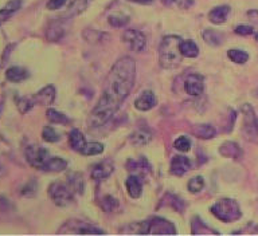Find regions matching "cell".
I'll return each mask as SVG.
<instances>
[{
    "label": "cell",
    "instance_id": "4316f807",
    "mask_svg": "<svg viewBox=\"0 0 258 236\" xmlns=\"http://www.w3.org/2000/svg\"><path fill=\"white\" fill-rule=\"evenodd\" d=\"M126 168H128V171H131V172H133V171H136V176H139V175H143V176H145V173L149 172V165L148 163L145 160H141V161H135V160H129L128 164H126Z\"/></svg>",
    "mask_w": 258,
    "mask_h": 236
},
{
    "label": "cell",
    "instance_id": "3957f363",
    "mask_svg": "<svg viewBox=\"0 0 258 236\" xmlns=\"http://www.w3.org/2000/svg\"><path fill=\"white\" fill-rule=\"evenodd\" d=\"M214 216L223 223H233L239 220L242 217V212L239 205L233 199H221L210 208Z\"/></svg>",
    "mask_w": 258,
    "mask_h": 236
},
{
    "label": "cell",
    "instance_id": "f6af8a7d",
    "mask_svg": "<svg viewBox=\"0 0 258 236\" xmlns=\"http://www.w3.org/2000/svg\"><path fill=\"white\" fill-rule=\"evenodd\" d=\"M129 2H132V3H137V4H151L152 3V0H129Z\"/></svg>",
    "mask_w": 258,
    "mask_h": 236
},
{
    "label": "cell",
    "instance_id": "cb8c5ba5",
    "mask_svg": "<svg viewBox=\"0 0 258 236\" xmlns=\"http://www.w3.org/2000/svg\"><path fill=\"white\" fill-rule=\"evenodd\" d=\"M66 168H68V161L60 159V157H52V159H48L46 161L42 171H44V172H62Z\"/></svg>",
    "mask_w": 258,
    "mask_h": 236
},
{
    "label": "cell",
    "instance_id": "7c38bea8",
    "mask_svg": "<svg viewBox=\"0 0 258 236\" xmlns=\"http://www.w3.org/2000/svg\"><path fill=\"white\" fill-rule=\"evenodd\" d=\"M32 98L35 101V104L42 105V106H50L55 100V88L52 85H47L36 93Z\"/></svg>",
    "mask_w": 258,
    "mask_h": 236
},
{
    "label": "cell",
    "instance_id": "e575fe53",
    "mask_svg": "<svg viewBox=\"0 0 258 236\" xmlns=\"http://www.w3.org/2000/svg\"><path fill=\"white\" fill-rule=\"evenodd\" d=\"M34 105H35L34 98H18V101H16L18 110H19L22 114H26L27 112H30Z\"/></svg>",
    "mask_w": 258,
    "mask_h": 236
},
{
    "label": "cell",
    "instance_id": "f1b7e54d",
    "mask_svg": "<svg viewBox=\"0 0 258 236\" xmlns=\"http://www.w3.org/2000/svg\"><path fill=\"white\" fill-rule=\"evenodd\" d=\"M46 117H47V120L52 124H59V125H68L70 122L69 120V117H66L63 113H59L54 110V109H47V112H46Z\"/></svg>",
    "mask_w": 258,
    "mask_h": 236
},
{
    "label": "cell",
    "instance_id": "f546056e",
    "mask_svg": "<svg viewBox=\"0 0 258 236\" xmlns=\"http://www.w3.org/2000/svg\"><path fill=\"white\" fill-rule=\"evenodd\" d=\"M202 36H203L206 43L210 44V46H219V44H222V40H223V36L215 30H205Z\"/></svg>",
    "mask_w": 258,
    "mask_h": 236
},
{
    "label": "cell",
    "instance_id": "5b68a950",
    "mask_svg": "<svg viewBox=\"0 0 258 236\" xmlns=\"http://www.w3.org/2000/svg\"><path fill=\"white\" fill-rule=\"evenodd\" d=\"M58 233L59 235H66V233H76V235H105V231L102 228H98L97 225L86 223V221L69 220L58 229Z\"/></svg>",
    "mask_w": 258,
    "mask_h": 236
},
{
    "label": "cell",
    "instance_id": "8d00e7d4",
    "mask_svg": "<svg viewBox=\"0 0 258 236\" xmlns=\"http://www.w3.org/2000/svg\"><path fill=\"white\" fill-rule=\"evenodd\" d=\"M188 191L191 193H198L201 192L203 187H205V179L202 176H195L188 181Z\"/></svg>",
    "mask_w": 258,
    "mask_h": 236
},
{
    "label": "cell",
    "instance_id": "ab89813d",
    "mask_svg": "<svg viewBox=\"0 0 258 236\" xmlns=\"http://www.w3.org/2000/svg\"><path fill=\"white\" fill-rule=\"evenodd\" d=\"M169 199H171V201L168 203V205H171L175 211H177V212H183V209H184V203H183V200H180L179 197L173 196V195H168Z\"/></svg>",
    "mask_w": 258,
    "mask_h": 236
},
{
    "label": "cell",
    "instance_id": "ffe728a7",
    "mask_svg": "<svg viewBox=\"0 0 258 236\" xmlns=\"http://www.w3.org/2000/svg\"><path fill=\"white\" fill-rule=\"evenodd\" d=\"M230 14L229 6H219V7L213 8L209 14V19L213 24H222L225 23L227 16Z\"/></svg>",
    "mask_w": 258,
    "mask_h": 236
},
{
    "label": "cell",
    "instance_id": "d6986e66",
    "mask_svg": "<svg viewBox=\"0 0 258 236\" xmlns=\"http://www.w3.org/2000/svg\"><path fill=\"white\" fill-rule=\"evenodd\" d=\"M192 134L197 138H201V140H210V138H214L215 134H217V130L214 128L213 125L209 124H199L195 125L192 128Z\"/></svg>",
    "mask_w": 258,
    "mask_h": 236
},
{
    "label": "cell",
    "instance_id": "d590c367",
    "mask_svg": "<svg viewBox=\"0 0 258 236\" xmlns=\"http://www.w3.org/2000/svg\"><path fill=\"white\" fill-rule=\"evenodd\" d=\"M117 207H118V201H117V199L110 196V195L105 196L104 199L101 200V208L104 209L105 212H113Z\"/></svg>",
    "mask_w": 258,
    "mask_h": 236
},
{
    "label": "cell",
    "instance_id": "ac0fdd59",
    "mask_svg": "<svg viewBox=\"0 0 258 236\" xmlns=\"http://www.w3.org/2000/svg\"><path fill=\"white\" fill-rule=\"evenodd\" d=\"M129 140H131V144L135 146H144L152 140V133L149 132L148 129H137L131 134Z\"/></svg>",
    "mask_w": 258,
    "mask_h": 236
},
{
    "label": "cell",
    "instance_id": "bcb514c9",
    "mask_svg": "<svg viewBox=\"0 0 258 236\" xmlns=\"http://www.w3.org/2000/svg\"><path fill=\"white\" fill-rule=\"evenodd\" d=\"M176 2V0H161V3L164 4V6H171Z\"/></svg>",
    "mask_w": 258,
    "mask_h": 236
},
{
    "label": "cell",
    "instance_id": "277c9868",
    "mask_svg": "<svg viewBox=\"0 0 258 236\" xmlns=\"http://www.w3.org/2000/svg\"><path fill=\"white\" fill-rule=\"evenodd\" d=\"M136 232L141 235H176V228L171 221L163 217H153L149 221L139 224Z\"/></svg>",
    "mask_w": 258,
    "mask_h": 236
},
{
    "label": "cell",
    "instance_id": "74e56055",
    "mask_svg": "<svg viewBox=\"0 0 258 236\" xmlns=\"http://www.w3.org/2000/svg\"><path fill=\"white\" fill-rule=\"evenodd\" d=\"M42 138L46 142H56V141H59L60 136L55 132V129L51 128V126H44L43 130H42Z\"/></svg>",
    "mask_w": 258,
    "mask_h": 236
},
{
    "label": "cell",
    "instance_id": "7dc6e473",
    "mask_svg": "<svg viewBox=\"0 0 258 236\" xmlns=\"http://www.w3.org/2000/svg\"><path fill=\"white\" fill-rule=\"evenodd\" d=\"M257 133H258V118H257Z\"/></svg>",
    "mask_w": 258,
    "mask_h": 236
},
{
    "label": "cell",
    "instance_id": "f35d334b",
    "mask_svg": "<svg viewBox=\"0 0 258 236\" xmlns=\"http://www.w3.org/2000/svg\"><path fill=\"white\" fill-rule=\"evenodd\" d=\"M173 146H175L177 150H180V152H188L189 149H191V140L185 136L177 137L176 140H175V142H173Z\"/></svg>",
    "mask_w": 258,
    "mask_h": 236
},
{
    "label": "cell",
    "instance_id": "7402d4cb",
    "mask_svg": "<svg viewBox=\"0 0 258 236\" xmlns=\"http://www.w3.org/2000/svg\"><path fill=\"white\" fill-rule=\"evenodd\" d=\"M69 144H70L73 150L81 153L82 149L85 148V145H86V141H85L84 134L78 129H73L70 134H69Z\"/></svg>",
    "mask_w": 258,
    "mask_h": 236
},
{
    "label": "cell",
    "instance_id": "7bdbcfd3",
    "mask_svg": "<svg viewBox=\"0 0 258 236\" xmlns=\"http://www.w3.org/2000/svg\"><path fill=\"white\" fill-rule=\"evenodd\" d=\"M64 4H66V0H48L46 7L50 11H55V10H59L60 7H63Z\"/></svg>",
    "mask_w": 258,
    "mask_h": 236
},
{
    "label": "cell",
    "instance_id": "5bb4252c",
    "mask_svg": "<svg viewBox=\"0 0 258 236\" xmlns=\"http://www.w3.org/2000/svg\"><path fill=\"white\" fill-rule=\"evenodd\" d=\"M114 171V165L113 163H110L109 160L102 161L100 164H97L94 168L92 169V179L96 181H101L105 180V179H108L110 175Z\"/></svg>",
    "mask_w": 258,
    "mask_h": 236
},
{
    "label": "cell",
    "instance_id": "d6a6232c",
    "mask_svg": "<svg viewBox=\"0 0 258 236\" xmlns=\"http://www.w3.org/2000/svg\"><path fill=\"white\" fill-rule=\"evenodd\" d=\"M102 152H104V145L100 144V142H90V144L85 145L81 154H84V156H96V154H100Z\"/></svg>",
    "mask_w": 258,
    "mask_h": 236
},
{
    "label": "cell",
    "instance_id": "30bf717a",
    "mask_svg": "<svg viewBox=\"0 0 258 236\" xmlns=\"http://www.w3.org/2000/svg\"><path fill=\"white\" fill-rule=\"evenodd\" d=\"M89 2L90 0H69L66 11L60 15V18L62 19H72L74 16H78L88 8Z\"/></svg>",
    "mask_w": 258,
    "mask_h": 236
},
{
    "label": "cell",
    "instance_id": "2e32d148",
    "mask_svg": "<svg viewBox=\"0 0 258 236\" xmlns=\"http://www.w3.org/2000/svg\"><path fill=\"white\" fill-rule=\"evenodd\" d=\"M219 153L223 157L227 159H233V160H239L242 157V149L239 148V145L233 141H226L221 145L219 148Z\"/></svg>",
    "mask_w": 258,
    "mask_h": 236
},
{
    "label": "cell",
    "instance_id": "9c48e42d",
    "mask_svg": "<svg viewBox=\"0 0 258 236\" xmlns=\"http://www.w3.org/2000/svg\"><path fill=\"white\" fill-rule=\"evenodd\" d=\"M185 93L191 97H199L205 92V80L199 74H191L184 81Z\"/></svg>",
    "mask_w": 258,
    "mask_h": 236
},
{
    "label": "cell",
    "instance_id": "52a82bcc",
    "mask_svg": "<svg viewBox=\"0 0 258 236\" xmlns=\"http://www.w3.org/2000/svg\"><path fill=\"white\" fill-rule=\"evenodd\" d=\"M24 156L26 160L31 167L36 169H42L46 161L48 160V150L42 148V146H36V145H30L24 150Z\"/></svg>",
    "mask_w": 258,
    "mask_h": 236
},
{
    "label": "cell",
    "instance_id": "4fadbf2b",
    "mask_svg": "<svg viewBox=\"0 0 258 236\" xmlns=\"http://www.w3.org/2000/svg\"><path fill=\"white\" fill-rule=\"evenodd\" d=\"M189 168H191V161L187 157L176 156L173 157L172 161H171L169 171H171L173 176H183V175L188 172Z\"/></svg>",
    "mask_w": 258,
    "mask_h": 236
},
{
    "label": "cell",
    "instance_id": "8fae6325",
    "mask_svg": "<svg viewBox=\"0 0 258 236\" xmlns=\"http://www.w3.org/2000/svg\"><path fill=\"white\" fill-rule=\"evenodd\" d=\"M156 105V97L151 90H145L135 101V108L140 112H148Z\"/></svg>",
    "mask_w": 258,
    "mask_h": 236
},
{
    "label": "cell",
    "instance_id": "6da1fadb",
    "mask_svg": "<svg viewBox=\"0 0 258 236\" xmlns=\"http://www.w3.org/2000/svg\"><path fill=\"white\" fill-rule=\"evenodd\" d=\"M136 80V63L131 56H122L113 64L105 82L104 92L90 113L88 125L100 128L108 122L131 94Z\"/></svg>",
    "mask_w": 258,
    "mask_h": 236
},
{
    "label": "cell",
    "instance_id": "836d02e7",
    "mask_svg": "<svg viewBox=\"0 0 258 236\" xmlns=\"http://www.w3.org/2000/svg\"><path fill=\"white\" fill-rule=\"evenodd\" d=\"M108 22L112 27L121 28L129 23V16H125L122 14H114V15L109 16Z\"/></svg>",
    "mask_w": 258,
    "mask_h": 236
},
{
    "label": "cell",
    "instance_id": "603a6c76",
    "mask_svg": "<svg viewBox=\"0 0 258 236\" xmlns=\"http://www.w3.org/2000/svg\"><path fill=\"white\" fill-rule=\"evenodd\" d=\"M22 7V0H10L3 8H0V22H6L10 19L15 12H18Z\"/></svg>",
    "mask_w": 258,
    "mask_h": 236
},
{
    "label": "cell",
    "instance_id": "ee69618b",
    "mask_svg": "<svg viewBox=\"0 0 258 236\" xmlns=\"http://www.w3.org/2000/svg\"><path fill=\"white\" fill-rule=\"evenodd\" d=\"M247 18L250 19V22L255 26H258V11L257 10H251V11L247 12Z\"/></svg>",
    "mask_w": 258,
    "mask_h": 236
},
{
    "label": "cell",
    "instance_id": "4dcf8cb0",
    "mask_svg": "<svg viewBox=\"0 0 258 236\" xmlns=\"http://www.w3.org/2000/svg\"><path fill=\"white\" fill-rule=\"evenodd\" d=\"M69 185L70 188L77 193H82L84 192V179L81 176L80 173H72L69 175Z\"/></svg>",
    "mask_w": 258,
    "mask_h": 236
},
{
    "label": "cell",
    "instance_id": "60d3db41",
    "mask_svg": "<svg viewBox=\"0 0 258 236\" xmlns=\"http://www.w3.org/2000/svg\"><path fill=\"white\" fill-rule=\"evenodd\" d=\"M35 192H36V183L34 180L30 181L23 189H22V196H27V197H31V196H35Z\"/></svg>",
    "mask_w": 258,
    "mask_h": 236
},
{
    "label": "cell",
    "instance_id": "e0dca14e",
    "mask_svg": "<svg viewBox=\"0 0 258 236\" xmlns=\"http://www.w3.org/2000/svg\"><path fill=\"white\" fill-rule=\"evenodd\" d=\"M125 187H126V191H128V195L132 199H139L141 196V192H143V184H141L140 179L136 175H132L129 176L125 181Z\"/></svg>",
    "mask_w": 258,
    "mask_h": 236
},
{
    "label": "cell",
    "instance_id": "b9f144b4",
    "mask_svg": "<svg viewBox=\"0 0 258 236\" xmlns=\"http://www.w3.org/2000/svg\"><path fill=\"white\" fill-rule=\"evenodd\" d=\"M235 34L242 36H249V35H254L255 31H254V28L251 27V26H245V24H242V26L235 27Z\"/></svg>",
    "mask_w": 258,
    "mask_h": 236
},
{
    "label": "cell",
    "instance_id": "7a4b0ae2",
    "mask_svg": "<svg viewBox=\"0 0 258 236\" xmlns=\"http://www.w3.org/2000/svg\"><path fill=\"white\" fill-rule=\"evenodd\" d=\"M181 39L176 35L164 36L161 39L160 47H159V63L163 68L171 70L177 67L181 63V51H180Z\"/></svg>",
    "mask_w": 258,
    "mask_h": 236
},
{
    "label": "cell",
    "instance_id": "d4e9b609",
    "mask_svg": "<svg viewBox=\"0 0 258 236\" xmlns=\"http://www.w3.org/2000/svg\"><path fill=\"white\" fill-rule=\"evenodd\" d=\"M180 51L181 55L187 56V58H195L199 54V47L194 40H181L180 42Z\"/></svg>",
    "mask_w": 258,
    "mask_h": 236
},
{
    "label": "cell",
    "instance_id": "484cf974",
    "mask_svg": "<svg viewBox=\"0 0 258 236\" xmlns=\"http://www.w3.org/2000/svg\"><path fill=\"white\" fill-rule=\"evenodd\" d=\"M14 212H15V208L11 201L4 196H0V221L8 220Z\"/></svg>",
    "mask_w": 258,
    "mask_h": 236
},
{
    "label": "cell",
    "instance_id": "1f68e13d",
    "mask_svg": "<svg viewBox=\"0 0 258 236\" xmlns=\"http://www.w3.org/2000/svg\"><path fill=\"white\" fill-rule=\"evenodd\" d=\"M192 227H198V229H192V233L194 235H197V233H199V235H210V233H214V235H218L217 231H214V229H211L210 227H207V225L203 223V221L199 219V217H195L192 220Z\"/></svg>",
    "mask_w": 258,
    "mask_h": 236
},
{
    "label": "cell",
    "instance_id": "8992f818",
    "mask_svg": "<svg viewBox=\"0 0 258 236\" xmlns=\"http://www.w3.org/2000/svg\"><path fill=\"white\" fill-rule=\"evenodd\" d=\"M73 191L70 185H66L60 181H54L48 187V196L52 203L58 207H66L73 203Z\"/></svg>",
    "mask_w": 258,
    "mask_h": 236
},
{
    "label": "cell",
    "instance_id": "ba28073f",
    "mask_svg": "<svg viewBox=\"0 0 258 236\" xmlns=\"http://www.w3.org/2000/svg\"><path fill=\"white\" fill-rule=\"evenodd\" d=\"M121 39H122L124 43L128 44V47L135 52H141L147 46L145 35L141 31H137V30H126L121 36Z\"/></svg>",
    "mask_w": 258,
    "mask_h": 236
},
{
    "label": "cell",
    "instance_id": "44dd1931",
    "mask_svg": "<svg viewBox=\"0 0 258 236\" xmlns=\"http://www.w3.org/2000/svg\"><path fill=\"white\" fill-rule=\"evenodd\" d=\"M6 78L12 84H19V82L27 80L28 71L26 68L19 67V66H12L6 71Z\"/></svg>",
    "mask_w": 258,
    "mask_h": 236
},
{
    "label": "cell",
    "instance_id": "9a60e30c",
    "mask_svg": "<svg viewBox=\"0 0 258 236\" xmlns=\"http://www.w3.org/2000/svg\"><path fill=\"white\" fill-rule=\"evenodd\" d=\"M64 30L63 23L60 20H52L51 23L48 24L47 31H46V38H47L48 42H58L63 38Z\"/></svg>",
    "mask_w": 258,
    "mask_h": 236
},
{
    "label": "cell",
    "instance_id": "83f0119b",
    "mask_svg": "<svg viewBox=\"0 0 258 236\" xmlns=\"http://www.w3.org/2000/svg\"><path fill=\"white\" fill-rule=\"evenodd\" d=\"M227 56L231 62L237 64H243L249 60V54L243 50H237V48H233V50H229L227 51Z\"/></svg>",
    "mask_w": 258,
    "mask_h": 236
}]
</instances>
